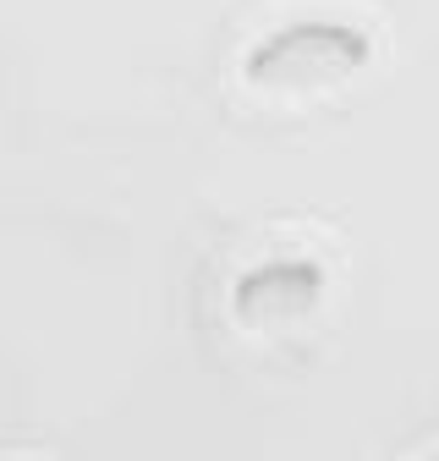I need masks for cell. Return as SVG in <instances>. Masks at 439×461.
<instances>
[{"mask_svg": "<svg viewBox=\"0 0 439 461\" xmlns=\"http://www.w3.org/2000/svg\"><path fill=\"white\" fill-rule=\"evenodd\" d=\"M368 55L373 50L363 28L341 17H302V23L274 28L242 55V83L269 99H308L357 77L368 67Z\"/></svg>", "mask_w": 439, "mask_h": 461, "instance_id": "1", "label": "cell"}, {"mask_svg": "<svg viewBox=\"0 0 439 461\" xmlns=\"http://www.w3.org/2000/svg\"><path fill=\"white\" fill-rule=\"evenodd\" d=\"M324 303V269L313 258H269L237 275L231 308L247 330H286Z\"/></svg>", "mask_w": 439, "mask_h": 461, "instance_id": "2", "label": "cell"}]
</instances>
